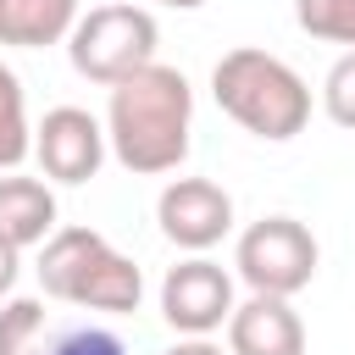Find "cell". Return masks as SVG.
Listing matches in <instances>:
<instances>
[{"label": "cell", "mask_w": 355, "mask_h": 355, "mask_svg": "<svg viewBox=\"0 0 355 355\" xmlns=\"http://www.w3.org/2000/svg\"><path fill=\"white\" fill-rule=\"evenodd\" d=\"M55 233V194L39 178H0V239H11L17 250H33Z\"/></svg>", "instance_id": "10"}, {"label": "cell", "mask_w": 355, "mask_h": 355, "mask_svg": "<svg viewBox=\"0 0 355 355\" xmlns=\"http://www.w3.org/2000/svg\"><path fill=\"white\" fill-rule=\"evenodd\" d=\"M322 111L338 128H355V50H344L322 78Z\"/></svg>", "instance_id": "16"}, {"label": "cell", "mask_w": 355, "mask_h": 355, "mask_svg": "<svg viewBox=\"0 0 355 355\" xmlns=\"http://www.w3.org/2000/svg\"><path fill=\"white\" fill-rule=\"evenodd\" d=\"M294 22L322 44L355 50V0H294Z\"/></svg>", "instance_id": "15"}, {"label": "cell", "mask_w": 355, "mask_h": 355, "mask_svg": "<svg viewBox=\"0 0 355 355\" xmlns=\"http://www.w3.org/2000/svg\"><path fill=\"white\" fill-rule=\"evenodd\" d=\"M0 355H50L44 349V300L6 294L0 305Z\"/></svg>", "instance_id": "14"}, {"label": "cell", "mask_w": 355, "mask_h": 355, "mask_svg": "<svg viewBox=\"0 0 355 355\" xmlns=\"http://www.w3.org/2000/svg\"><path fill=\"white\" fill-rule=\"evenodd\" d=\"M17 272H22V250L11 239H0V300L17 288Z\"/></svg>", "instance_id": "18"}, {"label": "cell", "mask_w": 355, "mask_h": 355, "mask_svg": "<svg viewBox=\"0 0 355 355\" xmlns=\"http://www.w3.org/2000/svg\"><path fill=\"white\" fill-rule=\"evenodd\" d=\"M161 316H166V327L183 333V338L216 333V327L233 316V277H227L216 261H205V255L178 261V266L161 277Z\"/></svg>", "instance_id": "5"}, {"label": "cell", "mask_w": 355, "mask_h": 355, "mask_svg": "<svg viewBox=\"0 0 355 355\" xmlns=\"http://www.w3.org/2000/svg\"><path fill=\"white\" fill-rule=\"evenodd\" d=\"M161 6H172V11H194V6H205V0H161Z\"/></svg>", "instance_id": "20"}, {"label": "cell", "mask_w": 355, "mask_h": 355, "mask_svg": "<svg viewBox=\"0 0 355 355\" xmlns=\"http://www.w3.org/2000/svg\"><path fill=\"white\" fill-rule=\"evenodd\" d=\"M33 150V128H28V94L22 78L0 61V172H11L22 155Z\"/></svg>", "instance_id": "13"}, {"label": "cell", "mask_w": 355, "mask_h": 355, "mask_svg": "<svg viewBox=\"0 0 355 355\" xmlns=\"http://www.w3.org/2000/svg\"><path fill=\"white\" fill-rule=\"evenodd\" d=\"M78 17H83L78 0H0V44H11V50L61 44Z\"/></svg>", "instance_id": "11"}, {"label": "cell", "mask_w": 355, "mask_h": 355, "mask_svg": "<svg viewBox=\"0 0 355 355\" xmlns=\"http://www.w3.org/2000/svg\"><path fill=\"white\" fill-rule=\"evenodd\" d=\"M155 44H161V28L144 6L133 0H111V6H89L72 33H67V55L78 67V78L89 83H122L128 72L150 67L155 61Z\"/></svg>", "instance_id": "3"}, {"label": "cell", "mask_w": 355, "mask_h": 355, "mask_svg": "<svg viewBox=\"0 0 355 355\" xmlns=\"http://www.w3.org/2000/svg\"><path fill=\"white\" fill-rule=\"evenodd\" d=\"M105 150H111L105 144V128L83 105H55L33 128V155H39L44 178H55V183H89L100 172Z\"/></svg>", "instance_id": "7"}, {"label": "cell", "mask_w": 355, "mask_h": 355, "mask_svg": "<svg viewBox=\"0 0 355 355\" xmlns=\"http://www.w3.org/2000/svg\"><path fill=\"white\" fill-rule=\"evenodd\" d=\"M50 355H128V344L105 327H72L50 344Z\"/></svg>", "instance_id": "17"}, {"label": "cell", "mask_w": 355, "mask_h": 355, "mask_svg": "<svg viewBox=\"0 0 355 355\" xmlns=\"http://www.w3.org/2000/svg\"><path fill=\"white\" fill-rule=\"evenodd\" d=\"M105 250V233H94V227H55L44 244H39V283H44V294L50 300H67L72 294V283L83 277V266L94 261Z\"/></svg>", "instance_id": "12"}, {"label": "cell", "mask_w": 355, "mask_h": 355, "mask_svg": "<svg viewBox=\"0 0 355 355\" xmlns=\"http://www.w3.org/2000/svg\"><path fill=\"white\" fill-rule=\"evenodd\" d=\"M139 300H144V272H139L128 255H116L111 244L83 266V277H78L72 294H67V305H89V311H111V316L139 311Z\"/></svg>", "instance_id": "9"}, {"label": "cell", "mask_w": 355, "mask_h": 355, "mask_svg": "<svg viewBox=\"0 0 355 355\" xmlns=\"http://www.w3.org/2000/svg\"><path fill=\"white\" fill-rule=\"evenodd\" d=\"M189 122H194V89L178 67H139L122 83H111V105H105V144L111 155L139 172H178L189 155Z\"/></svg>", "instance_id": "1"}, {"label": "cell", "mask_w": 355, "mask_h": 355, "mask_svg": "<svg viewBox=\"0 0 355 355\" xmlns=\"http://www.w3.org/2000/svg\"><path fill=\"white\" fill-rule=\"evenodd\" d=\"M155 222L178 250L205 255L211 244L233 233V194L211 178H172L155 200Z\"/></svg>", "instance_id": "6"}, {"label": "cell", "mask_w": 355, "mask_h": 355, "mask_svg": "<svg viewBox=\"0 0 355 355\" xmlns=\"http://www.w3.org/2000/svg\"><path fill=\"white\" fill-rule=\"evenodd\" d=\"M161 355H222V344H211V338H178V344L161 349Z\"/></svg>", "instance_id": "19"}, {"label": "cell", "mask_w": 355, "mask_h": 355, "mask_svg": "<svg viewBox=\"0 0 355 355\" xmlns=\"http://www.w3.org/2000/svg\"><path fill=\"white\" fill-rule=\"evenodd\" d=\"M227 355H305V322L283 294H250L227 316Z\"/></svg>", "instance_id": "8"}, {"label": "cell", "mask_w": 355, "mask_h": 355, "mask_svg": "<svg viewBox=\"0 0 355 355\" xmlns=\"http://www.w3.org/2000/svg\"><path fill=\"white\" fill-rule=\"evenodd\" d=\"M316 261H322L316 233L305 222H294V216H261V222H250L239 233V250H233V266L250 283V294H283V300L300 294V288H311Z\"/></svg>", "instance_id": "4"}, {"label": "cell", "mask_w": 355, "mask_h": 355, "mask_svg": "<svg viewBox=\"0 0 355 355\" xmlns=\"http://www.w3.org/2000/svg\"><path fill=\"white\" fill-rule=\"evenodd\" d=\"M211 94L244 133L272 139V144L294 139L311 122V83L283 55L255 50V44H239L211 67Z\"/></svg>", "instance_id": "2"}]
</instances>
